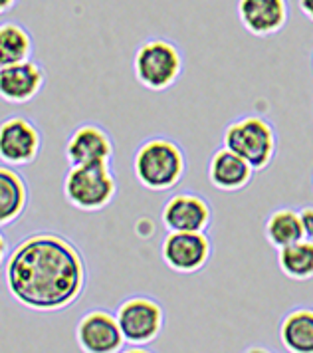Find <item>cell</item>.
<instances>
[{
    "label": "cell",
    "mask_w": 313,
    "mask_h": 353,
    "mask_svg": "<svg viewBox=\"0 0 313 353\" xmlns=\"http://www.w3.org/2000/svg\"><path fill=\"white\" fill-rule=\"evenodd\" d=\"M4 284L16 304L32 312H62L74 305L88 284L79 248L58 232H34L4 262Z\"/></svg>",
    "instance_id": "1"
},
{
    "label": "cell",
    "mask_w": 313,
    "mask_h": 353,
    "mask_svg": "<svg viewBox=\"0 0 313 353\" xmlns=\"http://www.w3.org/2000/svg\"><path fill=\"white\" fill-rule=\"evenodd\" d=\"M133 171L147 191H169L187 173V157L181 145L169 137H149L135 151Z\"/></svg>",
    "instance_id": "2"
},
{
    "label": "cell",
    "mask_w": 313,
    "mask_h": 353,
    "mask_svg": "<svg viewBox=\"0 0 313 353\" xmlns=\"http://www.w3.org/2000/svg\"><path fill=\"white\" fill-rule=\"evenodd\" d=\"M117 194V179L111 163L70 165L63 176V196L74 209L97 212L110 207Z\"/></svg>",
    "instance_id": "3"
},
{
    "label": "cell",
    "mask_w": 313,
    "mask_h": 353,
    "mask_svg": "<svg viewBox=\"0 0 313 353\" xmlns=\"http://www.w3.org/2000/svg\"><path fill=\"white\" fill-rule=\"evenodd\" d=\"M133 72L143 88L151 92H165L181 78L183 56L172 42L153 38L143 42L135 52Z\"/></svg>",
    "instance_id": "4"
},
{
    "label": "cell",
    "mask_w": 313,
    "mask_h": 353,
    "mask_svg": "<svg viewBox=\"0 0 313 353\" xmlns=\"http://www.w3.org/2000/svg\"><path fill=\"white\" fill-rule=\"evenodd\" d=\"M222 141L224 147L248 161L256 171L266 169L278 149L276 131L264 117L258 115H246L232 121L224 129Z\"/></svg>",
    "instance_id": "5"
},
{
    "label": "cell",
    "mask_w": 313,
    "mask_h": 353,
    "mask_svg": "<svg viewBox=\"0 0 313 353\" xmlns=\"http://www.w3.org/2000/svg\"><path fill=\"white\" fill-rule=\"evenodd\" d=\"M115 318L119 321L125 343L131 345H149L161 336L165 325L163 305L151 296H131L123 300Z\"/></svg>",
    "instance_id": "6"
},
{
    "label": "cell",
    "mask_w": 313,
    "mask_h": 353,
    "mask_svg": "<svg viewBox=\"0 0 313 353\" xmlns=\"http://www.w3.org/2000/svg\"><path fill=\"white\" fill-rule=\"evenodd\" d=\"M42 151V133L24 115H10L0 121V161L10 167H26Z\"/></svg>",
    "instance_id": "7"
},
{
    "label": "cell",
    "mask_w": 313,
    "mask_h": 353,
    "mask_svg": "<svg viewBox=\"0 0 313 353\" xmlns=\"http://www.w3.org/2000/svg\"><path fill=\"white\" fill-rule=\"evenodd\" d=\"M212 246L204 232H167L161 242L163 262L179 274L203 270L210 260Z\"/></svg>",
    "instance_id": "8"
},
{
    "label": "cell",
    "mask_w": 313,
    "mask_h": 353,
    "mask_svg": "<svg viewBox=\"0 0 313 353\" xmlns=\"http://www.w3.org/2000/svg\"><path fill=\"white\" fill-rule=\"evenodd\" d=\"M76 341L85 353H117L125 345L119 321L108 310H90L83 314L76 325Z\"/></svg>",
    "instance_id": "9"
},
{
    "label": "cell",
    "mask_w": 313,
    "mask_h": 353,
    "mask_svg": "<svg viewBox=\"0 0 313 353\" xmlns=\"http://www.w3.org/2000/svg\"><path fill=\"white\" fill-rule=\"evenodd\" d=\"M210 221V205L194 193L172 194L161 210V223L167 232H206Z\"/></svg>",
    "instance_id": "10"
},
{
    "label": "cell",
    "mask_w": 313,
    "mask_h": 353,
    "mask_svg": "<svg viewBox=\"0 0 313 353\" xmlns=\"http://www.w3.org/2000/svg\"><path fill=\"white\" fill-rule=\"evenodd\" d=\"M115 147L110 133L97 123H81L72 131L65 143L68 165H94L111 163Z\"/></svg>",
    "instance_id": "11"
},
{
    "label": "cell",
    "mask_w": 313,
    "mask_h": 353,
    "mask_svg": "<svg viewBox=\"0 0 313 353\" xmlns=\"http://www.w3.org/2000/svg\"><path fill=\"white\" fill-rule=\"evenodd\" d=\"M46 83L44 68L26 60L0 70V97L8 103H26L42 92Z\"/></svg>",
    "instance_id": "12"
},
{
    "label": "cell",
    "mask_w": 313,
    "mask_h": 353,
    "mask_svg": "<svg viewBox=\"0 0 313 353\" xmlns=\"http://www.w3.org/2000/svg\"><path fill=\"white\" fill-rule=\"evenodd\" d=\"M256 169L246 159L236 155L228 147H220L214 151L208 163V181L214 189L224 193H236L246 189L254 179Z\"/></svg>",
    "instance_id": "13"
},
{
    "label": "cell",
    "mask_w": 313,
    "mask_h": 353,
    "mask_svg": "<svg viewBox=\"0 0 313 353\" xmlns=\"http://www.w3.org/2000/svg\"><path fill=\"white\" fill-rule=\"evenodd\" d=\"M238 18L254 36L280 32L287 20L285 0H238Z\"/></svg>",
    "instance_id": "14"
},
{
    "label": "cell",
    "mask_w": 313,
    "mask_h": 353,
    "mask_svg": "<svg viewBox=\"0 0 313 353\" xmlns=\"http://www.w3.org/2000/svg\"><path fill=\"white\" fill-rule=\"evenodd\" d=\"M28 207V185L10 165H0V228L14 225Z\"/></svg>",
    "instance_id": "15"
},
{
    "label": "cell",
    "mask_w": 313,
    "mask_h": 353,
    "mask_svg": "<svg viewBox=\"0 0 313 353\" xmlns=\"http://www.w3.org/2000/svg\"><path fill=\"white\" fill-rule=\"evenodd\" d=\"M280 341L292 353H313V307H296L280 323Z\"/></svg>",
    "instance_id": "16"
},
{
    "label": "cell",
    "mask_w": 313,
    "mask_h": 353,
    "mask_svg": "<svg viewBox=\"0 0 313 353\" xmlns=\"http://www.w3.org/2000/svg\"><path fill=\"white\" fill-rule=\"evenodd\" d=\"M34 42L30 32L18 22L0 24V70L32 60Z\"/></svg>",
    "instance_id": "17"
},
{
    "label": "cell",
    "mask_w": 313,
    "mask_h": 353,
    "mask_svg": "<svg viewBox=\"0 0 313 353\" xmlns=\"http://www.w3.org/2000/svg\"><path fill=\"white\" fill-rule=\"evenodd\" d=\"M278 266L285 278L305 282L313 278V241L301 239L278 250Z\"/></svg>",
    "instance_id": "18"
},
{
    "label": "cell",
    "mask_w": 313,
    "mask_h": 353,
    "mask_svg": "<svg viewBox=\"0 0 313 353\" xmlns=\"http://www.w3.org/2000/svg\"><path fill=\"white\" fill-rule=\"evenodd\" d=\"M264 236L274 248H283L303 239V228L299 221V210L278 209L266 219Z\"/></svg>",
    "instance_id": "19"
},
{
    "label": "cell",
    "mask_w": 313,
    "mask_h": 353,
    "mask_svg": "<svg viewBox=\"0 0 313 353\" xmlns=\"http://www.w3.org/2000/svg\"><path fill=\"white\" fill-rule=\"evenodd\" d=\"M299 221H301V228H303V239L313 241V205L299 210Z\"/></svg>",
    "instance_id": "20"
},
{
    "label": "cell",
    "mask_w": 313,
    "mask_h": 353,
    "mask_svg": "<svg viewBox=\"0 0 313 353\" xmlns=\"http://www.w3.org/2000/svg\"><path fill=\"white\" fill-rule=\"evenodd\" d=\"M8 254H10L8 241H6V236L2 234V230H0V266H4V262H6Z\"/></svg>",
    "instance_id": "21"
},
{
    "label": "cell",
    "mask_w": 313,
    "mask_h": 353,
    "mask_svg": "<svg viewBox=\"0 0 313 353\" xmlns=\"http://www.w3.org/2000/svg\"><path fill=\"white\" fill-rule=\"evenodd\" d=\"M299 8L305 14V18H310L313 22V0H299Z\"/></svg>",
    "instance_id": "22"
},
{
    "label": "cell",
    "mask_w": 313,
    "mask_h": 353,
    "mask_svg": "<svg viewBox=\"0 0 313 353\" xmlns=\"http://www.w3.org/2000/svg\"><path fill=\"white\" fill-rule=\"evenodd\" d=\"M16 2H18V0H0V14H4V12L12 10V8L16 6Z\"/></svg>",
    "instance_id": "23"
},
{
    "label": "cell",
    "mask_w": 313,
    "mask_h": 353,
    "mask_svg": "<svg viewBox=\"0 0 313 353\" xmlns=\"http://www.w3.org/2000/svg\"><path fill=\"white\" fill-rule=\"evenodd\" d=\"M312 65H313V58H312Z\"/></svg>",
    "instance_id": "24"
}]
</instances>
